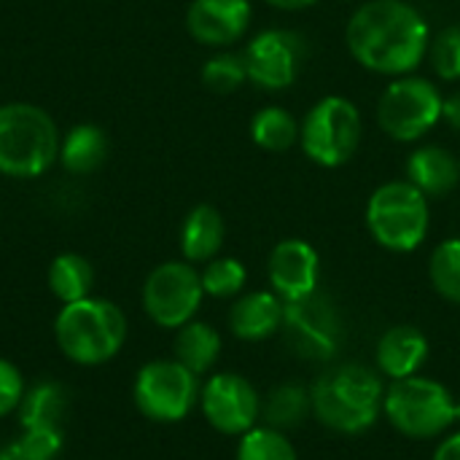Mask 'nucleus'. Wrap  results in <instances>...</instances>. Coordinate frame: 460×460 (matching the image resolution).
I'll list each match as a JSON object with an SVG mask.
<instances>
[{
	"label": "nucleus",
	"mask_w": 460,
	"mask_h": 460,
	"mask_svg": "<svg viewBox=\"0 0 460 460\" xmlns=\"http://www.w3.org/2000/svg\"><path fill=\"white\" fill-rule=\"evenodd\" d=\"M353 59L377 75H410L429 57L431 30L410 0H364L345 27Z\"/></svg>",
	"instance_id": "obj_1"
},
{
	"label": "nucleus",
	"mask_w": 460,
	"mask_h": 460,
	"mask_svg": "<svg viewBox=\"0 0 460 460\" xmlns=\"http://www.w3.org/2000/svg\"><path fill=\"white\" fill-rule=\"evenodd\" d=\"M310 394L318 423L340 434H364L372 429L385 402L380 375L364 364L332 367L315 380Z\"/></svg>",
	"instance_id": "obj_2"
},
{
	"label": "nucleus",
	"mask_w": 460,
	"mask_h": 460,
	"mask_svg": "<svg viewBox=\"0 0 460 460\" xmlns=\"http://www.w3.org/2000/svg\"><path fill=\"white\" fill-rule=\"evenodd\" d=\"M54 337L73 364L97 367L121 350L127 340V318L113 302L86 296L62 307L54 321Z\"/></svg>",
	"instance_id": "obj_3"
},
{
	"label": "nucleus",
	"mask_w": 460,
	"mask_h": 460,
	"mask_svg": "<svg viewBox=\"0 0 460 460\" xmlns=\"http://www.w3.org/2000/svg\"><path fill=\"white\" fill-rule=\"evenodd\" d=\"M54 119L30 102L0 105V175L38 178L59 159Z\"/></svg>",
	"instance_id": "obj_4"
},
{
	"label": "nucleus",
	"mask_w": 460,
	"mask_h": 460,
	"mask_svg": "<svg viewBox=\"0 0 460 460\" xmlns=\"http://www.w3.org/2000/svg\"><path fill=\"white\" fill-rule=\"evenodd\" d=\"M429 197L410 181H388L367 202V229L377 245L394 253H410L429 237Z\"/></svg>",
	"instance_id": "obj_5"
},
{
	"label": "nucleus",
	"mask_w": 460,
	"mask_h": 460,
	"mask_svg": "<svg viewBox=\"0 0 460 460\" xmlns=\"http://www.w3.org/2000/svg\"><path fill=\"white\" fill-rule=\"evenodd\" d=\"M364 135V119L353 100L329 94L318 100L299 124V146L305 156L318 167L348 164Z\"/></svg>",
	"instance_id": "obj_6"
},
{
	"label": "nucleus",
	"mask_w": 460,
	"mask_h": 460,
	"mask_svg": "<svg viewBox=\"0 0 460 460\" xmlns=\"http://www.w3.org/2000/svg\"><path fill=\"white\" fill-rule=\"evenodd\" d=\"M383 412L404 437L434 439L456 423V399L442 383L412 375L394 380L385 391Z\"/></svg>",
	"instance_id": "obj_7"
},
{
	"label": "nucleus",
	"mask_w": 460,
	"mask_h": 460,
	"mask_svg": "<svg viewBox=\"0 0 460 460\" xmlns=\"http://www.w3.org/2000/svg\"><path fill=\"white\" fill-rule=\"evenodd\" d=\"M442 92L423 75L394 78L377 100V127L396 143L426 137L442 119Z\"/></svg>",
	"instance_id": "obj_8"
},
{
	"label": "nucleus",
	"mask_w": 460,
	"mask_h": 460,
	"mask_svg": "<svg viewBox=\"0 0 460 460\" xmlns=\"http://www.w3.org/2000/svg\"><path fill=\"white\" fill-rule=\"evenodd\" d=\"M135 404L137 410L156 423L183 420L199 402L197 375L189 372L181 361H151L135 377Z\"/></svg>",
	"instance_id": "obj_9"
},
{
	"label": "nucleus",
	"mask_w": 460,
	"mask_h": 460,
	"mask_svg": "<svg viewBox=\"0 0 460 460\" xmlns=\"http://www.w3.org/2000/svg\"><path fill=\"white\" fill-rule=\"evenodd\" d=\"M202 296V278L189 261L159 264L143 286V307L162 329H181L194 321Z\"/></svg>",
	"instance_id": "obj_10"
},
{
	"label": "nucleus",
	"mask_w": 460,
	"mask_h": 460,
	"mask_svg": "<svg viewBox=\"0 0 460 460\" xmlns=\"http://www.w3.org/2000/svg\"><path fill=\"white\" fill-rule=\"evenodd\" d=\"M248 81L267 92L288 89L307 59V38L296 30H264L243 51Z\"/></svg>",
	"instance_id": "obj_11"
},
{
	"label": "nucleus",
	"mask_w": 460,
	"mask_h": 460,
	"mask_svg": "<svg viewBox=\"0 0 460 460\" xmlns=\"http://www.w3.org/2000/svg\"><path fill=\"white\" fill-rule=\"evenodd\" d=\"M283 329L302 358H332L342 342L340 313L334 302L318 291L305 299L286 302Z\"/></svg>",
	"instance_id": "obj_12"
},
{
	"label": "nucleus",
	"mask_w": 460,
	"mask_h": 460,
	"mask_svg": "<svg viewBox=\"0 0 460 460\" xmlns=\"http://www.w3.org/2000/svg\"><path fill=\"white\" fill-rule=\"evenodd\" d=\"M199 404L205 420L226 437H243L261 415V399L256 388L232 372L213 375L199 391Z\"/></svg>",
	"instance_id": "obj_13"
},
{
	"label": "nucleus",
	"mask_w": 460,
	"mask_h": 460,
	"mask_svg": "<svg viewBox=\"0 0 460 460\" xmlns=\"http://www.w3.org/2000/svg\"><path fill=\"white\" fill-rule=\"evenodd\" d=\"M267 275L272 291L283 302L305 299L318 291V278H321L318 251L299 237H288L272 248L267 261Z\"/></svg>",
	"instance_id": "obj_14"
},
{
	"label": "nucleus",
	"mask_w": 460,
	"mask_h": 460,
	"mask_svg": "<svg viewBox=\"0 0 460 460\" xmlns=\"http://www.w3.org/2000/svg\"><path fill=\"white\" fill-rule=\"evenodd\" d=\"M251 16V0H194L186 13V27L194 40L224 49L248 32Z\"/></svg>",
	"instance_id": "obj_15"
},
{
	"label": "nucleus",
	"mask_w": 460,
	"mask_h": 460,
	"mask_svg": "<svg viewBox=\"0 0 460 460\" xmlns=\"http://www.w3.org/2000/svg\"><path fill=\"white\" fill-rule=\"evenodd\" d=\"M286 302L275 291H251L229 310V329L237 340L264 342L283 329Z\"/></svg>",
	"instance_id": "obj_16"
},
{
	"label": "nucleus",
	"mask_w": 460,
	"mask_h": 460,
	"mask_svg": "<svg viewBox=\"0 0 460 460\" xmlns=\"http://www.w3.org/2000/svg\"><path fill=\"white\" fill-rule=\"evenodd\" d=\"M377 369L391 380H404L420 372L429 358V340L415 326H394L388 329L375 350Z\"/></svg>",
	"instance_id": "obj_17"
},
{
	"label": "nucleus",
	"mask_w": 460,
	"mask_h": 460,
	"mask_svg": "<svg viewBox=\"0 0 460 460\" xmlns=\"http://www.w3.org/2000/svg\"><path fill=\"white\" fill-rule=\"evenodd\" d=\"M407 181L426 197H447L460 183V159L445 146H420L407 156Z\"/></svg>",
	"instance_id": "obj_18"
},
{
	"label": "nucleus",
	"mask_w": 460,
	"mask_h": 460,
	"mask_svg": "<svg viewBox=\"0 0 460 460\" xmlns=\"http://www.w3.org/2000/svg\"><path fill=\"white\" fill-rule=\"evenodd\" d=\"M226 237L224 216L213 205H197L189 210L181 226V253L189 264H208L218 256Z\"/></svg>",
	"instance_id": "obj_19"
},
{
	"label": "nucleus",
	"mask_w": 460,
	"mask_h": 460,
	"mask_svg": "<svg viewBox=\"0 0 460 460\" xmlns=\"http://www.w3.org/2000/svg\"><path fill=\"white\" fill-rule=\"evenodd\" d=\"M67 418V394L57 383L32 385L19 404L22 431H62Z\"/></svg>",
	"instance_id": "obj_20"
},
{
	"label": "nucleus",
	"mask_w": 460,
	"mask_h": 460,
	"mask_svg": "<svg viewBox=\"0 0 460 460\" xmlns=\"http://www.w3.org/2000/svg\"><path fill=\"white\" fill-rule=\"evenodd\" d=\"M105 159H108V135L97 124H78L59 143V162L73 175H89Z\"/></svg>",
	"instance_id": "obj_21"
},
{
	"label": "nucleus",
	"mask_w": 460,
	"mask_h": 460,
	"mask_svg": "<svg viewBox=\"0 0 460 460\" xmlns=\"http://www.w3.org/2000/svg\"><path fill=\"white\" fill-rule=\"evenodd\" d=\"M218 356H221V337L210 323L189 321L186 326L178 329L175 361H181L189 372H194L197 377L210 372Z\"/></svg>",
	"instance_id": "obj_22"
},
{
	"label": "nucleus",
	"mask_w": 460,
	"mask_h": 460,
	"mask_svg": "<svg viewBox=\"0 0 460 460\" xmlns=\"http://www.w3.org/2000/svg\"><path fill=\"white\" fill-rule=\"evenodd\" d=\"M94 270L81 253H59L49 267V288L62 302H81L92 294Z\"/></svg>",
	"instance_id": "obj_23"
},
{
	"label": "nucleus",
	"mask_w": 460,
	"mask_h": 460,
	"mask_svg": "<svg viewBox=\"0 0 460 460\" xmlns=\"http://www.w3.org/2000/svg\"><path fill=\"white\" fill-rule=\"evenodd\" d=\"M310 412H313V394L299 383L278 385L261 404V415L267 426L278 431H291L302 426Z\"/></svg>",
	"instance_id": "obj_24"
},
{
	"label": "nucleus",
	"mask_w": 460,
	"mask_h": 460,
	"mask_svg": "<svg viewBox=\"0 0 460 460\" xmlns=\"http://www.w3.org/2000/svg\"><path fill=\"white\" fill-rule=\"evenodd\" d=\"M251 140L270 154H283L299 143V121L280 105H267L251 119Z\"/></svg>",
	"instance_id": "obj_25"
},
{
	"label": "nucleus",
	"mask_w": 460,
	"mask_h": 460,
	"mask_svg": "<svg viewBox=\"0 0 460 460\" xmlns=\"http://www.w3.org/2000/svg\"><path fill=\"white\" fill-rule=\"evenodd\" d=\"M429 278L442 299L460 305V237H450L434 248Z\"/></svg>",
	"instance_id": "obj_26"
},
{
	"label": "nucleus",
	"mask_w": 460,
	"mask_h": 460,
	"mask_svg": "<svg viewBox=\"0 0 460 460\" xmlns=\"http://www.w3.org/2000/svg\"><path fill=\"white\" fill-rule=\"evenodd\" d=\"M237 460H299L288 437L270 426H253L240 437Z\"/></svg>",
	"instance_id": "obj_27"
},
{
	"label": "nucleus",
	"mask_w": 460,
	"mask_h": 460,
	"mask_svg": "<svg viewBox=\"0 0 460 460\" xmlns=\"http://www.w3.org/2000/svg\"><path fill=\"white\" fill-rule=\"evenodd\" d=\"M199 278H202V288H205L208 296L229 299V296H237L245 288L248 272H245L243 261L224 256V259H210Z\"/></svg>",
	"instance_id": "obj_28"
},
{
	"label": "nucleus",
	"mask_w": 460,
	"mask_h": 460,
	"mask_svg": "<svg viewBox=\"0 0 460 460\" xmlns=\"http://www.w3.org/2000/svg\"><path fill=\"white\" fill-rule=\"evenodd\" d=\"M245 81H248V70H245L243 54L221 51V54L210 57L202 67V84L216 94H232Z\"/></svg>",
	"instance_id": "obj_29"
},
{
	"label": "nucleus",
	"mask_w": 460,
	"mask_h": 460,
	"mask_svg": "<svg viewBox=\"0 0 460 460\" xmlns=\"http://www.w3.org/2000/svg\"><path fill=\"white\" fill-rule=\"evenodd\" d=\"M62 453V431H24L0 447V460H57Z\"/></svg>",
	"instance_id": "obj_30"
},
{
	"label": "nucleus",
	"mask_w": 460,
	"mask_h": 460,
	"mask_svg": "<svg viewBox=\"0 0 460 460\" xmlns=\"http://www.w3.org/2000/svg\"><path fill=\"white\" fill-rule=\"evenodd\" d=\"M429 59L442 81H460V22L442 27L431 35Z\"/></svg>",
	"instance_id": "obj_31"
},
{
	"label": "nucleus",
	"mask_w": 460,
	"mask_h": 460,
	"mask_svg": "<svg viewBox=\"0 0 460 460\" xmlns=\"http://www.w3.org/2000/svg\"><path fill=\"white\" fill-rule=\"evenodd\" d=\"M22 399H24L22 372L11 361L0 358V418L16 412L19 404H22Z\"/></svg>",
	"instance_id": "obj_32"
},
{
	"label": "nucleus",
	"mask_w": 460,
	"mask_h": 460,
	"mask_svg": "<svg viewBox=\"0 0 460 460\" xmlns=\"http://www.w3.org/2000/svg\"><path fill=\"white\" fill-rule=\"evenodd\" d=\"M442 121H447L456 132H460V92H453L442 102Z\"/></svg>",
	"instance_id": "obj_33"
},
{
	"label": "nucleus",
	"mask_w": 460,
	"mask_h": 460,
	"mask_svg": "<svg viewBox=\"0 0 460 460\" xmlns=\"http://www.w3.org/2000/svg\"><path fill=\"white\" fill-rule=\"evenodd\" d=\"M434 460H460V431L458 434H453V437H447V439L437 447Z\"/></svg>",
	"instance_id": "obj_34"
},
{
	"label": "nucleus",
	"mask_w": 460,
	"mask_h": 460,
	"mask_svg": "<svg viewBox=\"0 0 460 460\" xmlns=\"http://www.w3.org/2000/svg\"><path fill=\"white\" fill-rule=\"evenodd\" d=\"M272 8H280V11H302V8H310L315 5L318 0H267Z\"/></svg>",
	"instance_id": "obj_35"
},
{
	"label": "nucleus",
	"mask_w": 460,
	"mask_h": 460,
	"mask_svg": "<svg viewBox=\"0 0 460 460\" xmlns=\"http://www.w3.org/2000/svg\"><path fill=\"white\" fill-rule=\"evenodd\" d=\"M456 423H458V426H460V402H458V404H456Z\"/></svg>",
	"instance_id": "obj_36"
},
{
	"label": "nucleus",
	"mask_w": 460,
	"mask_h": 460,
	"mask_svg": "<svg viewBox=\"0 0 460 460\" xmlns=\"http://www.w3.org/2000/svg\"><path fill=\"white\" fill-rule=\"evenodd\" d=\"M358 3H364V0H358Z\"/></svg>",
	"instance_id": "obj_37"
}]
</instances>
